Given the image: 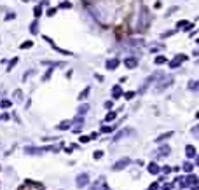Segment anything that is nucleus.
<instances>
[{"mask_svg":"<svg viewBox=\"0 0 199 190\" xmlns=\"http://www.w3.org/2000/svg\"><path fill=\"white\" fill-rule=\"evenodd\" d=\"M182 59H185V56H183V54H180V56H177V58H175V61H173V63H171L169 66H171V68H177V66H180Z\"/></svg>","mask_w":199,"mask_h":190,"instance_id":"nucleus-9","label":"nucleus"},{"mask_svg":"<svg viewBox=\"0 0 199 190\" xmlns=\"http://www.w3.org/2000/svg\"><path fill=\"white\" fill-rule=\"evenodd\" d=\"M101 189H103V180H98L89 190H101Z\"/></svg>","mask_w":199,"mask_h":190,"instance_id":"nucleus-13","label":"nucleus"},{"mask_svg":"<svg viewBox=\"0 0 199 190\" xmlns=\"http://www.w3.org/2000/svg\"><path fill=\"white\" fill-rule=\"evenodd\" d=\"M128 134H133V129H122V131H119V133L115 134L114 141H117V140H120L122 136H128Z\"/></svg>","mask_w":199,"mask_h":190,"instance_id":"nucleus-6","label":"nucleus"},{"mask_svg":"<svg viewBox=\"0 0 199 190\" xmlns=\"http://www.w3.org/2000/svg\"><path fill=\"white\" fill-rule=\"evenodd\" d=\"M30 45H32V42H25V44H23V49H28Z\"/></svg>","mask_w":199,"mask_h":190,"instance_id":"nucleus-26","label":"nucleus"},{"mask_svg":"<svg viewBox=\"0 0 199 190\" xmlns=\"http://www.w3.org/2000/svg\"><path fill=\"white\" fill-rule=\"evenodd\" d=\"M86 110H87V105H82V107H80V108H79V112H80V114H84Z\"/></svg>","mask_w":199,"mask_h":190,"instance_id":"nucleus-24","label":"nucleus"},{"mask_svg":"<svg viewBox=\"0 0 199 190\" xmlns=\"http://www.w3.org/2000/svg\"><path fill=\"white\" fill-rule=\"evenodd\" d=\"M101 131H103V133H112L114 129H112V127H101Z\"/></svg>","mask_w":199,"mask_h":190,"instance_id":"nucleus-23","label":"nucleus"},{"mask_svg":"<svg viewBox=\"0 0 199 190\" xmlns=\"http://www.w3.org/2000/svg\"><path fill=\"white\" fill-rule=\"evenodd\" d=\"M173 84V78H166V80H162L161 84H156V93H162L168 86H171Z\"/></svg>","mask_w":199,"mask_h":190,"instance_id":"nucleus-3","label":"nucleus"},{"mask_svg":"<svg viewBox=\"0 0 199 190\" xmlns=\"http://www.w3.org/2000/svg\"><path fill=\"white\" fill-rule=\"evenodd\" d=\"M86 96H89V87H87V89H84V91H82V93H80L79 99H84V98H86Z\"/></svg>","mask_w":199,"mask_h":190,"instance_id":"nucleus-18","label":"nucleus"},{"mask_svg":"<svg viewBox=\"0 0 199 190\" xmlns=\"http://www.w3.org/2000/svg\"><path fill=\"white\" fill-rule=\"evenodd\" d=\"M198 86H199L198 80H192V82L189 84V89H190V91H198Z\"/></svg>","mask_w":199,"mask_h":190,"instance_id":"nucleus-16","label":"nucleus"},{"mask_svg":"<svg viewBox=\"0 0 199 190\" xmlns=\"http://www.w3.org/2000/svg\"><path fill=\"white\" fill-rule=\"evenodd\" d=\"M11 105H12V103H11L9 99H2V101H0V108H9Z\"/></svg>","mask_w":199,"mask_h":190,"instance_id":"nucleus-15","label":"nucleus"},{"mask_svg":"<svg viewBox=\"0 0 199 190\" xmlns=\"http://www.w3.org/2000/svg\"><path fill=\"white\" fill-rule=\"evenodd\" d=\"M7 119H9V115H7V114H2V115H0V120H7Z\"/></svg>","mask_w":199,"mask_h":190,"instance_id":"nucleus-25","label":"nucleus"},{"mask_svg":"<svg viewBox=\"0 0 199 190\" xmlns=\"http://www.w3.org/2000/svg\"><path fill=\"white\" fill-rule=\"evenodd\" d=\"M171 171V168H169V166H166V168H162V173H169Z\"/></svg>","mask_w":199,"mask_h":190,"instance_id":"nucleus-28","label":"nucleus"},{"mask_svg":"<svg viewBox=\"0 0 199 190\" xmlns=\"http://www.w3.org/2000/svg\"><path fill=\"white\" fill-rule=\"evenodd\" d=\"M185 153H187L189 159H194V157H196V148H194L192 145H187V147H185Z\"/></svg>","mask_w":199,"mask_h":190,"instance_id":"nucleus-5","label":"nucleus"},{"mask_svg":"<svg viewBox=\"0 0 199 190\" xmlns=\"http://www.w3.org/2000/svg\"><path fill=\"white\" fill-rule=\"evenodd\" d=\"M87 183H89V174H87V173H82V174L77 176V187H79V189L87 187Z\"/></svg>","mask_w":199,"mask_h":190,"instance_id":"nucleus-1","label":"nucleus"},{"mask_svg":"<svg viewBox=\"0 0 199 190\" xmlns=\"http://www.w3.org/2000/svg\"><path fill=\"white\" fill-rule=\"evenodd\" d=\"M133 96H135V93H126V98H128V99H131Z\"/></svg>","mask_w":199,"mask_h":190,"instance_id":"nucleus-29","label":"nucleus"},{"mask_svg":"<svg viewBox=\"0 0 199 190\" xmlns=\"http://www.w3.org/2000/svg\"><path fill=\"white\" fill-rule=\"evenodd\" d=\"M16 63H18V58H14V59H12V61H11V65H9V70H11V68H12V66H14V65H16Z\"/></svg>","mask_w":199,"mask_h":190,"instance_id":"nucleus-22","label":"nucleus"},{"mask_svg":"<svg viewBox=\"0 0 199 190\" xmlns=\"http://www.w3.org/2000/svg\"><path fill=\"white\" fill-rule=\"evenodd\" d=\"M159 171H161V168L156 164V162H152V164L149 166V173H150V174H157Z\"/></svg>","mask_w":199,"mask_h":190,"instance_id":"nucleus-8","label":"nucleus"},{"mask_svg":"<svg viewBox=\"0 0 199 190\" xmlns=\"http://www.w3.org/2000/svg\"><path fill=\"white\" fill-rule=\"evenodd\" d=\"M115 117H117V114H115V112H110V114L105 117V120H108V122H110V120H114Z\"/></svg>","mask_w":199,"mask_h":190,"instance_id":"nucleus-17","label":"nucleus"},{"mask_svg":"<svg viewBox=\"0 0 199 190\" xmlns=\"http://www.w3.org/2000/svg\"><path fill=\"white\" fill-rule=\"evenodd\" d=\"M169 153V147L168 145H162L157 148V152H154V155H168Z\"/></svg>","mask_w":199,"mask_h":190,"instance_id":"nucleus-7","label":"nucleus"},{"mask_svg":"<svg viewBox=\"0 0 199 190\" xmlns=\"http://www.w3.org/2000/svg\"><path fill=\"white\" fill-rule=\"evenodd\" d=\"M80 141H82V143H86V141H89V138H87V136H82V138H80Z\"/></svg>","mask_w":199,"mask_h":190,"instance_id":"nucleus-30","label":"nucleus"},{"mask_svg":"<svg viewBox=\"0 0 199 190\" xmlns=\"http://www.w3.org/2000/svg\"><path fill=\"white\" fill-rule=\"evenodd\" d=\"M14 96H16V98H18V99H21V98H23V94H21L19 91H16V93H14Z\"/></svg>","mask_w":199,"mask_h":190,"instance_id":"nucleus-27","label":"nucleus"},{"mask_svg":"<svg viewBox=\"0 0 199 190\" xmlns=\"http://www.w3.org/2000/svg\"><path fill=\"white\" fill-rule=\"evenodd\" d=\"M101 157H103V152L96 150V152H94V159H101Z\"/></svg>","mask_w":199,"mask_h":190,"instance_id":"nucleus-21","label":"nucleus"},{"mask_svg":"<svg viewBox=\"0 0 199 190\" xmlns=\"http://www.w3.org/2000/svg\"><path fill=\"white\" fill-rule=\"evenodd\" d=\"M112 96H114L115 99L122 96V91H120V87H119V86H115V87H114V91H112Z\"/></svg>","mask_w":199,"mask_h":190,"instance_id":"nucleus-12","label":"nucleus"},{"mask_svg":"<svg viewBox=\"0 0 199 190\" xmlns=\"http://www.w3.org/2000/svg\"><path fill=\"white\" fill-rule=\"evenodd\" d=\"M117 65H119L117 59H110V61L107 63V68H108V70H114V68H117Z\"/></svg>","mask_w":199,"mask_h":190,"instance_id":"nucleus-10","label":"nucleus"},{"mask_svg":"<svg viewBox=\"0 0 199 190\" xmlns=\"http://www.w3.org/2000/svg\"><path fill=\"white\" fill-rule=\"evenodd\" d=\"M156 63H157V65H162V63H166V59L162 56H159V58H156Z\"/></svg>","mask_w":199,"mask_h":190,"instance_id":"nucleus-20","label":"nucleus"},{"mask_svg":"<svg viewBox=\"0 0 199 190\" xmlns=\"http://www.w3.org/2000/svg\"><path fill=\"white\" fill-rule=\"evenodd\" d=\"M183 169H185L187 173H190L192 171V164H190V162H185V164H183Z\"/></svg>","mask_w":199,"mask_h":190,"instance_id":"nucleus-19","label":"nucleus"},{"mask_svg":"<svg viewBox=\"0 0 199 190\" xmlns=\"http://www.w3.org/2000/svg\"><path fill=\"white\" fill-rule=\"evenodd\" d=\"M124 65H126L128 68H136V66H138V61H136L135 58H128V59L124 61Z\"/></svg>","mask_w":199,"mask_h":190,"instance_id":"nucleus-4","label":"nucleus"},{"mask_svg":"<svg viewBox=\"0 0 199 190\" xmlns=\"http://www.w3.org/2000/svg\"><path fill=\"white\" fill-rule=\"evenodd\" d=\"M70 126H72V122H70V120H65V122L58 124V129H60V131H63V129H68Z\"/></svg>","mask_w":199,"mask_h":190,"instance_id":"nucleus-11","label":"nucleus"},{"mask_svg":"<svg viewBox=\"0 0 199 190\" xmlns=\"http://www.w3.org/2000/svg\"><path fill=\"white\" fill-rule=\"evenodd\" d=\"M131 164V159H120L119 162H115L114 166H112V169L114 171H120V169H124L126 166H129Z\"/></svg>","mask_w":199,"mask_h":190,"instance_id":"nucleus-2","label":"nucleus"},{"mask_svg":"<svg viewBox=\"0 0 199 190\" xmlns=\"http://www.w3.org/2000/svg\"><path fill=\"white\" fill-rule=\"evenodd\" d=\"M169 136H173V131H169V133H164V134H161V136H159V138H157V140H156V141L159 143V141H162V140H166V138H169Z\"/></svg>","mask_w":199,"mask_h":190,"instance_id":"nucleus-14","label":"nucleus"}]
</instances>
